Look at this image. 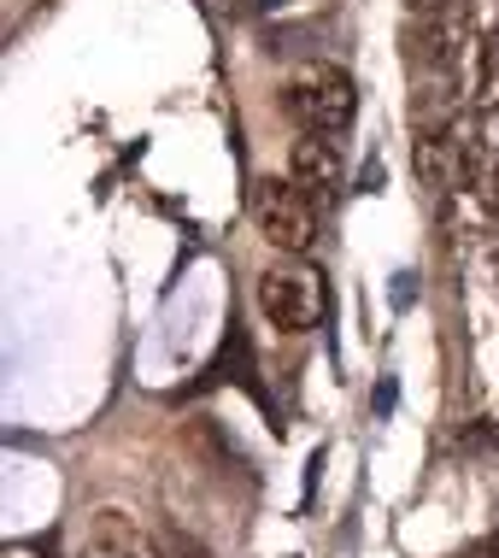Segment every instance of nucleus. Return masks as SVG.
I'll use <instances>...</instances> for the list:
<instances>
[{
    "instance_id": "7",
    "label": "nucleus",
    "mask_w": 499,
    "mask_h": 558,
    "mask_svg": "<svg viewBox=\"0 0 499 558\" xmlns=\"http://www.w3.org/2000/svg\"><path fill=\"white\" fill-rule=\"evenodd\" d=\"M7 558H41V553H29V547H12Z\"/></svg>"
},
{
    "instance_id": "1",
    "label": "nucleus",
    "mask_w": 499,
    "mask_h": 558,
    "mask_svg": "<svg viewBox=\"0 0 499 558\" xmlns=\"http://www.w3.org/2000/svg\"><path fill=\"white\" fill-rule=\"evenodd\" d=\"M247 213L277 253H294L300 259V253L317 247V201L294 183V177H259V183L247 189Z\"/></svg>"
},
{
    "instance_id": "3",
    "label": "nucleus",
    "mask_w": 499,
    "mask_h": 558,
    "mask_svg": "<svg viewBox=\"0 0 499 558\" xmlns=\"http://www.w3.org/2000/svg\"><path fill=\"white\" fill-rule=\"evenodd\" d=\"M253 300H259L265 324L277 336H306V329L324 324V282L312 270H294V265H270L259 282H253Z\"/></svg>"
},
{
    "instance_id": "6",
    "label": "nucleus",
    "mask_w": 499,
    "mask_h": 558,
    "mask_svg": "<svg viewBox=\"0 0 499 558\" xmlns=\"http://www.w3.org/2000/svg\"><path fill=\"white\" fill-rule=\"evenodd\" d=\"M88 547H95V558H165L159 541L147 535L130 511H112V506L95 511V523H88Z\"/></svg>"
},
{
    "instance_id": "5",
    "label": "nucleus",
    "mask_w": 499,
    "mask_h": 558,
    "mask_svg": "<svg viewBox=\"0 0 499 558\" xmlns=\"http://www.w3.org/2000/svg\"><path fill=\"white\" fill-rule=\"evenodd\" d=\"M289 177L300 189L312 194V201H329V194L341 189V147L329 142V135H300L294 154H289Z\"/></svg>"
},
{
    "instance_id": "2",
    "label": "nucleus",
    "mask_w": 499,
    "mask_h": 558,
    "mask_svg": "<svg viewBox=\"0 0 499 558\" xmlns=\"http://www.w3.org/2000/svg\"><path fill=\"white\" fill-rule=\"evenodd\" d=\"M282 95H289V112L300 118V130H312V135H341L358 118V83L341 65H329V59L300 65Z\"/></svg>"
},
{
    "instance_id": "4",
    "label": "nucleus",
    "mask_w": 499,
    "mask_h": 558,
    "mask_svg": "<svg viewBox=\"0 0 499 558\" xmlns=\"http://www.w3.org/2000/svg\"><path fill=\"white\" fill-rule=\"evenodd\" d=\"M417 12V59L429 71H459L476 48V7L471 0H412Z\"/></svg>"
}]
</instances>
